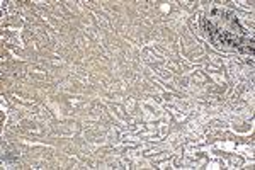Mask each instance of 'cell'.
<instances>
[{
  "instance_id": "obj_1",
  "label": "cell",
  "mask_w": 255,
  "mask_h": 170,
  "mask_svg": "<svg viewBox=\"0 0 255 170\" xmlns=\"http://www.w3.org/2000/svg\"><path fill=\"white\" fill-rule=\"evenodd\" d=\"M204 29L218 48H233L244 51V44H249L247 34L238 20L225 10H215L209 19H203Z\"/></svg>"
}]
</instances>
